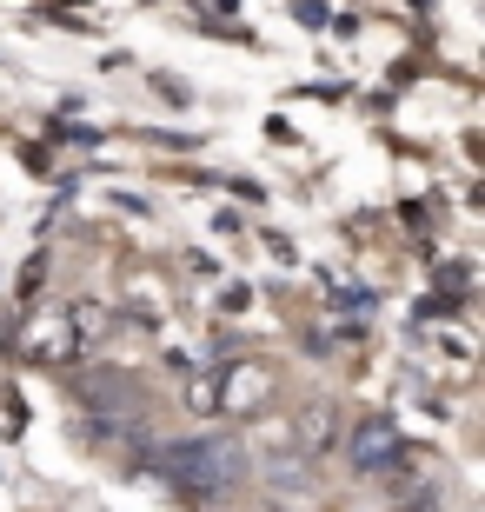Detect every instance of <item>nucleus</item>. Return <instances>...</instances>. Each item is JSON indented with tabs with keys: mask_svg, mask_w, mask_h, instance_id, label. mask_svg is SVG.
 Listing matches in <instances>:
<instances>
[{
	"mask_svg": "<svg viewBox=\"0 0 485 512\" xmlns=\"http://www.w3.org/2000/svg\"><path fill=\"white\" fill-rule=\"evenodd\" d=\"M67 320H74V333H80V346H94V340H107V326H113V313L100 300H74L67 306Z\"/></svg>",
	"mask_w": 485,
	"mask_h": 512,
	"instance_id": "0eeeda50",
	"label": "nucleus"
},
{
	"mask_svg": "<svg viewBox=\"0 0 485 512\" xmlns=\"http://www.w3.org/2000/svg\"><path fill=\"white\" fill-rule=\"evenodd\" d=\"M333 446H339V406L333 399H306L293 413V453L319 459V453H333Z\"/></svg>",
	"mask_w": 485,
	"mask_h": 512,
	"instance_id": "20e7f679",
	"label": "nucleus"
},
{
	"mask_svg": "<svg viewBox=\"0 0 485 512\" xmlns=\"http://www.w3.org/2000/svg\"><path fill=\"white\" fill-rule=\"evenodd\" d=\"M213 380H220V413L226 419H253L266 399H273V366L266 360H233V366H220Z\"/></svg>",
	"mask_w": 485,
	"mask_h": 512,
	"instance_id": "7ed1b4c3",
	"label": "nucleus"
},
{
	"mask_svg": "<svg viewBox=\"0 0 485 512\" xmlns=\"http://www.w3.org/2000/svg\"><path fill=\"white\" fill-rule=\"evenodd\" d=\"M153 473L180 486L187 499H220L233 479H246V446L240 439H173L167 453H153Z\"/></svg>",
	"mask_w": 485,
	"mask_h": 512,
	"instance_id": "f257e3e1",
	"label": "nucleus"
},
{
	"mask_svg": "<svg viewBox=\"0 0 485 512\" xmlns=\"http://www.w3.org/2000/svg\"><path fill=\"white\" fill-rule=\"evenodd\" d=\"M20 353H27L34 366H47V373L74 366L80 360V333H74V320H67V306H54V313H40V320L20 326Z\"/></svg>",
	"mask_w": 485,
	"mask_h": 512,
	"instance_id": "f03ea898",
	"label": "nucleus"
},
{
	"mask_svg": "<svg viewBox=\"0 0 485 512\" xmlns=\"http://www.w3.org/2000/svg\"><path fill=\"white\" fill-rule=\"evenodd\" d=\"M80 399H87L94 413L127 419V413H140V380H133V373H87V380H80Z\"/></svg>",
	"mask_w": 485,
	"mask_h": 512,
	"instance_id": "39448f33",
	"label": "nucleus"
},
{
	"mask_svg": "<svg viewBox=\"0 0 485 512\" xmlns=\"http://www.w3.org/2000/svg\"><path fill=\"white\" fill-rule=\"evenodd\" d=\"M180 406H187L193 419H220V380H213V373H193L187 393H180Z\"/></svg>",
	"mask_w": 485,
	"mask_h": 512,
	"instance_id": "6e6552de",
	"label": "nucleus"
},
{
	"mask_svg": "<svg viewBox=\"0 0 485 512\" xmlns=\"http://www.w3.org/2000/svg\"><path fill=\"white\" fill-rule=\"evenodd\" d=\"M392 459H399V426H392V419H366L353 433V466L359 473H379Z\"/></svg>",
	"mask_w": 485,
	"mask_h": 512,
	"instance_id": "423d86ee",
	"label": "nucleus"
}]
</instances>
